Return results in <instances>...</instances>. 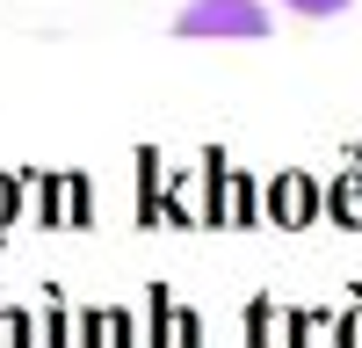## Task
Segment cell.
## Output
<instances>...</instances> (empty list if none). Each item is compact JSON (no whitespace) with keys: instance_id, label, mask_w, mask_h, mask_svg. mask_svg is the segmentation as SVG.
<instances>
[{"instance_id":"1","label":"cell","mask_w":362,"mask_h":348,"mask_svg":"<svg viewBox=\"0 0 362 348\" xmlns=\"http://www.w3.org/2000/svg\"><path fill=\"white\" fill-rule=\"evenodd\" d=\"M174 37H268V8L261 0H189L174 15Z\"/></svg>"},{"instance_id":"2","label":"cell","mask_w":362,"mask_h":348,"mask_svg":"<svg viewBox=\"0 0 362 348\" xmlns=\"http://www.w3.org/2000/svg\"><path fill=\"white\" fill-rule=\"evenodd\" d=\"M283 8H297V15H312V22H326V15H341L348 0H283Z\"/></svg>"}]
</instances>
